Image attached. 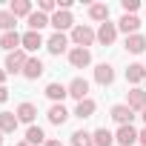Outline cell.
<instances>
[{"label": "cell", "instance_id": "1", "mask_svg": "<svg viewBox=\"0 0 146 146\" xmlns=\"http://www.w3.org/2000/svg\"><path fill=\"white\" fill-rule=\"evenodd\" d=\"M72 40H75V46L78 49H89L95 40H98V32H92L89 26H75V29H72Z\"/></svg>", "mask_w": 146, "mask_h": 146}, {"label": "cell", "instance_id": "2", "mask_svg": "<svg viewBox=\"0 0 146 146\" xmlns=\"http://www.w3.org/2000/svg\"><path fill=\"white\" fill-rule=\"evenodd\" d=\"M26 52L23 49H17V52H9L6 54V72L9 75H17V72H23V66H26Z\"/></svg>", "mask_w": 146, "mask_h": 146}, {"label": "cell", "instance_id": "3", "mask_svg": "<svg viewBox=\"0 0 146 146\" xmlns=\"http://www.w3.org/2000/svg\"><path fill=\"white\" fill-rule=\"evenodd\" d=\"M69 63L75 66V69H86V66L92 63V52H89V49H78V46H75V49L69 52Z\"/></svg>", "mask_w": 146, "mask_h": 146}, {"label": "cell", "instance_id": "4", "mask_svg": "<svg viewBox=\"0 0 146 146\" xmlns=\"http://www.w3.org/2000/svg\"><path fill=\"white\" fill-rule=\"evenodd\" d=\"M43 69H46V66H43V60H40V57H29V60H26V66H23V78L37 80V78L43 75Z\"/></svg>", "mask_w": 146, "mask_h": 146}, {"label": "cell", "instance_id": "5", "mask_svg": "<svg viewBox=\"0 0 146 146\" xmlns=\"http://www.w3.org/2000/svg\"><path fill=\"white\" fill-rule=\"evenodd\" d=\"M69 95H72V98H78V103H80V100H86V98H89V80L75 78V80L69 83Z\"/></svg>", "mask_w": 146, "mask_h": 146}, {"label": "cell", "instance_id": "6", "mask_svg": "<svg viewBox=\"0 0 146 146\" xmlns=\"http://www.w3.org/2000/svg\"><path fill=\"white\" fill-rule=\"evenodd\" d=\"M115 37H117V26L115 23H100V29H98V40L103 43V46H112L115 43Z\"/></svg>", "mask_w": 146, "mask_h": 146}, {"label": "cell", "instance_id": "7", "mask_svg": "<svg viewBox=\"0 0 146 146\" xmlns=\"http://www.w3.org/2000/svg\"><path fill=\"white\" fill-rule=\"evenodd\" d=\"M66 46H69V40H66V35H63V32H54V35L46 40V49H49L52 54H63V52H66Z\"/></svg>", "mask_w": 146, "mask_h": 146}, {"label": "cell", "instance_id": "8", "mask_svg": "<svg viewBox=\"0 0 146 146\" xmlns=\"http://www.w3.org/2000/svg\"><path fill=\"white\" fill-rule=\"evenodd\" d=\"M115 140H117L120 146H132V143H137V132H135V126H132V123L120 126L117 135H115Z\"/></svg>", "mask_w": 146, "mask_h": 146}, {"label": "cell", "instance_id": "9", "mask_svg": "<svg viewBox=\"0 0 146 146\" xmlns=\"http://www.w3.org/2000/svg\"><path fill=\"white\" fill-rule=\"evenodd\" d=\"M132 117H135V112H132L126 103H117V106H112V120H117L120 126L132 123Z\"/></svg>", "mask_w": 146, "mask_h": 146}, {"label": "cell", "instance_id": "10", "mask_svg": "<svg viewBox=\"0 0 146 146\" xmlns=\"http://www.w3.org/2000/svg\"><path fill=\"white\" fill-rule=\"evenodd\" d=\"M126 106H129L132 112H135V109L143 112V109H146V92H143V89H132V92L126 95Z\"/></svg>", "mask_w": 146, "mask_h": 146}, {"label": "cell", "instance_id": "11", "mask_svg": "<svg viewBox=\"0 0 146 146\" xmlns=\"http://www.w3.org/2000/svg\"><path fill=\"white\" fill-rule=\"evenodd\" d=\"M95 80H98L100 86H112V80H115V69H112L109 63H100V66L95 69Z\"/></svg>", "mask_w": 146, "mask_h": 146}, {"label": "cell", "instance_id": "12", "mask_svg": "<svg viewBox=\"0 0 146 146\" xmlns=\"http://www.w3.org/2000/svg\"><path fill=\"white\" fill-rule=\"evenodd\" d=\"M0 46H3L6 52H17L23 46V37L17 32H3V37H0Z\"/></svg>", "mask_w": 146, "mask_h": 146}, {"label": "cell", "instance_id": "13", "mask_svg": "<svg viewBox=\"0 0 146 146\" xmlns=\"http://www.w3.org/2000/svg\"><path fill=\"white\" fill-rule=\"evenodd\" d=\"M117 29H120V32H126V37H129V35H137L140 20H137L135 15H123V17H120V23H117Z\"/></svg>", "mask_w": 146, "mask_h": 146}, {"label": "cell", "instance_id": "14", "mask_svg": "<svg viewBox=\"0 0 146 146\" xmlns=\"http://www.w3.org/2000/svg\"><path fill=\"white\" fill-rule=\"evenodd\" d=\"M46 117H49V123L60 126V123H66V120H69V112H66V106H63V103H54V106L49 109V115H46Z\"/></svg>", "mask_w": 146, "mask_h": 146}, {"label": "cell", "instance_id": "15", "mask_svg": "<svg viewBox=\"0 0 146 146\" xmlns=\"http://www.w3.org/2000/svg\"><path fill=\"white\" fill-rule=\"evenodd\" d=\"M17 115L15 112H0V132H3V135H9V132H15L17 129Z\"/></svg>", "mask_w": 146, "mask_h": 146}, {"label": "cell", "instance_id": "16", "mask_svg": "<svg viewBox=\"0 0 146 146\" xmlns=\"http://www.w3.org/2000/svg\"><path fill=\"white\" fill-rule=\"evenodd\" d=\"M43 26H52V17H46L43 12H32L29 15V32H40Z\"/></svg>", "mask_w": 146, "mask_h": 146}, {"label": "cell", "instance_id": "17", "mask_svg": "<svg viewBox=\"0 0 146 146\" xmlns=\"http://www.w3.org/2000/svg\"><path fill=\"white\" fill-rule=\"evenodd\" d=\"M40 46H43V35L40 32H26L23 35V49L26 52H37Z\"/></svg>", "mask_w": 146, "mask_h": 146}, {"label": "cell", "instance_id": "18", "mask_svg": "<svg viewBox=\"0 0 146 146\" xmlns=\"http://www.w3.org/2000/svg\"><path fill=\"white\" fill-rule=\"evenodd\" d=\"M66 95H69V86H63V83H49V86H46V98H52L54 103H57V100L63 103Z\"/></svg>", "mask_w": 146, "mask_h": 146}, {"label": "cell", "instance_id": "19", "mask_svg": "<svg viewBox=\"0 0 146 146\" xmlns=\"http://www.w3.org/2000/svg\"><path fill=\"white\" fill-rule=\"evenodd\" d=\"M143 49H146V37H143V35H129V37H126V52L140 54Z\"/></svg>", "mask_w": 146, "mask_h": 146}, {"label": "cell", "instance_id": "20", "mask_svg": "<svg viewBox=\"0 0 146 146\" xmlns=\"http://www.w3.org/2000/svg\"><path fill=\"white\" fill-rule=\"evenodd\" d=\"M72 23H75V20H72V15H69V12H54V15H52V26H54L57 32L69 29Z\"/></svg>", "mask_w": 146, "mask_h": 146}, {"label": "cell", "instance_id": "21", "mask_svg": "<svg viewBox=\"0 0 146 146\" xmlns=\"http://www.w3.org/2000/svg\"><path fill=\"white\" fill-rule=\"evenodd\" d=\"M146 78V66H140V63H132L129 69H126V80L129 83H140Z\"/></svg>", "mask_w": 146, "mask_h": 146}, {"label": "cell", "instance_id": "22", "mask_svg": "<svg viewBox=\"0 0 146 146\" xmlns=\"http://www.w3.org/2000/svg\"><path fill=\"white\" fill-rule=\"evenodd\" d=\"M15 115H17V120H23V123H32V120H35V115H37V109H35L32 103H20Z\"/></svg>", "mask_w": 146, "mask_h": 146}, {"label": "cell", "instance_id": "23", "mask_svg": "<svg viewBox=\"0 0 146 146\" xmlns=\"http://www.w3.org/2000/svg\"><path fill=\"white\" fill-rule=\"evenodd\" d=\"M26 143H29V146L46 143V135H43V129H40V126H29V129H26Z\"/></svg>", "mask_w": 146, "mask_h": 146}, {"label": "cell", "instance_id": "24", "mask_svg": "<svg viewBox=\"0 0 146 146\" xmlns=\"http://www.w3.org/2000/svg\"><path fill=\"white\" fill-rule=\"evenodd\" d=\"M92 137H95V146H112V143H115V135H112L106 126H100Z\"/></svg>", "mask_w": 146, "mask_h": 146}, {"label": "cell", "instance_id": "25", "mask_svg": "<svg viewBox=\"0 0 146 146\" xmlns=\"http://www.w3.org/2000/svg\"><path fill=\"white\" fill-rule=\"evenodd\" d=\"M9 12H12L15 17H23V15L29 17V15H32V3H29V0H12V9H9Z\"/></svg>", "mask_w": 146, "mask_h": 146}, {"label": "cell", "instance_id": "26", "mask_svg": "<svg viewBox=\"0 0 146 146\" xmlns=\"http://www.w3.org/2000/svg\"><path fill=\"white\" fill-rule=\"evenodd\" d=\"M89 17L92 20H109V6L106 3H95V6H89Z\"/></svg>", "mask_w": 146, "mask_h": 146}, {"label": "cell", "instance_id": "27", "mask_svg": "<svg viewBox=\"0 0 146 146\" xmlns=\"http://www.w3.org/2000/svg\"><path fill=\"white\" fill-rule=\"evenodd\" d=\"M75 115H78L80 120L92 117V115H95V100H89V98H86V100H80V103H78V109H75Z\"/></svg>", "mask_w": 146, "mask_h": 146}, {"label": "cell", "instance_id": "28", "mask_svg": "<svg viewBox=\"0 0 146 146\" xmlns=\"http://www.w3.org/2000/svg\"><path fill=\"white\" fill-rule=\"evenodd\" d=\"M72 146H95V137L83 129H78L75 135H72Z\"/></svg>", "mask_w": 146, "mask_h": 146}, {"label": "cell", "instance_id": "29", "mask_svg": "<svg viewBox=\"0 0 146 146\" xmlns=\"http://www.w3.org/2000/svg\"><path fill=\"white\" fill-rule=\"evenodd\" d=\"M15 23H17V17L12 15V12H0V29H3V32H15Z\"/></svg>", "mask_w": 146, "mask_h": 146}, {"label": "cell", "instance_id": "30", "mask_svg": "<svg viewBox=\"0 0 146 146\" xmlns=\"http://www.w3.org/2000/svg\"><path fill=\"white\" fill-rule=\"evenodd\" d=\"M120 6H123V12H126V15H132V12H137V6H140V3H137V0H123Z\"/></svg>", "mask_w": 146, "mask_h": 146}, {"label": "cell", "instance_id": "31", "mask_svg": "<svg viewBox=\"0 0 146 146\" xmlns=\"http://www.w3.org/2000/svg\"><path fill=\"white\" fill-rule=\"evenodd\" d=\"M54 6H57L54 0H40V12H43V15H49V12H54Z\"/></svg>", "mask_w": 146, "mask_h": 146}, {"label": "cell", "instance_id": "32", "mask_svg": "<svg viewBox=\"0 0 146 146\" xmlns=\"http://www.w3.org/2000/svg\"><path fill=\"white\" fill-rule=\"evenodd\" d=\"M6 100H9V89H6V86H0V103H6Z\"/></svg>", "mask_w": 146, "mask_h": 146}, {"label": "cell", "instance_id": "33", "mask_svg": "<svg viewBox=\"0 0 146 146\" xmlns=\"http://www.w3.org/2000/svg\"><path fill=\"white\" fill-rule=\"evenodd\" d=\"M137 143H143V146H146V126L137 132Z\"/></svg>", "mask_w": 146, "mask_h": 146}, {"label": "cell", "instance_id": "34", "mask_svg": "<svg viewBox=\"0 0 146 146\" xmlns=\"http://www.w3.org/2000/svg\"><path fill=\"white\" fill-rule=\"evenodd\" d=\"M43 146H63V143H60V140H46Z\"/></svg>", "mask_w": 146, "mask_h": 146}, {"label": "cell", "instance_id": "35", "mask_svg": "<svg viewBox=\"0 0 146 146\" xmlns=\"http://www.w3.org/2000/svg\"><path fill=\"white\" fill-rule=\"evenodd\" d=\"M3 80H6V72H3V69H0V86H3Z\"/></svg>", "mask_w": 146, "mask_h": 146}, {"label": "cell", "instance_id": "36", "mask_svg": "<svg viewBox=\"0 0 146 146\" xmlns=\"http://www.w3.org/2000/svg\"><path fill=\"white\" fill-rule=\"evenodd\" d=\"M15 146H29V143H26V140H23V143H15Z\"/></svg>", "mask_w": 146, "mask_h": 146}, {"label": "cell", "instance_id": "37", "mask_svg": "<svg viewBox=\"0 0 146 146\" xmlns=\"http://www.w3.org/2000/svg\"><path fill=\"white\" fill-rule=\"evenodd\" d=\"M140 117H143V120H146V109H143V112H140Z\"/></svg>", "mask_w": 146, "mask_h": 146}, {"label": "cell", "instance_id": "38", "mask_svg": "<svg viewBox=\"0 0 146 146\" xmlns=\"http://www.w3.org/2000/svg\"><path fill=\"white\" fill-rule=\"evenodd\" d=\"M0 146H3V132H0Z\"/></svg>", "mask_w": 146, "mask_h": 146}]
</instances>
